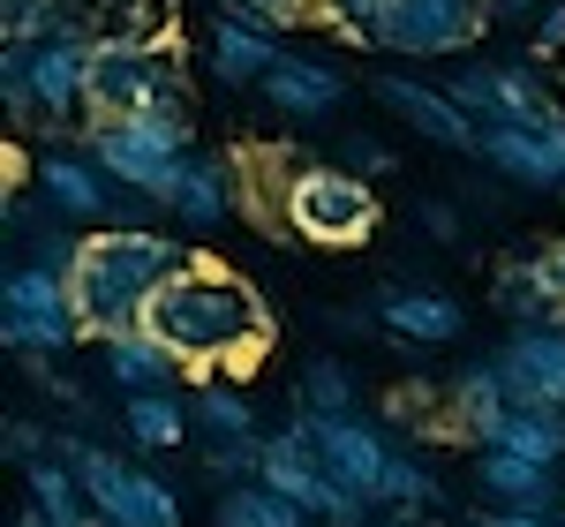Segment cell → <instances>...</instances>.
<instances>
[{"label":"cell","instance_id":"6da1fadb","mask_svg":"<svg viewBox=\"0 0 565 527\" xmlns=\"http://www.w3.org/2000/svg\"><path fill=\"white\" fill-rule=\"evenodd\" d=\"M167 347L189 362V385H212V377H234V385H249L257 377V362L271 354L279 340V324H271V309L249 279H234L226 264L212 257H189L159 287V302L143 316Z\"/></svg>","mask_w":565,"mask_h":527},{"label":"cell","instance_id":"7a4b0ae2","mask_svg":"<svg viewBox=\"0 0 565 527\" xmlns=\"http://www.w3.org/2000/svg\"><path fill=\"white\" fill-rule=\"evenodd\" d=\"M189 257H196V249H189L181 234H167V226H98V234H84V249L68 264V294H76L84 332L106 340V332L143 324L151 302H159V287H167Z\"/></svg>","mask_w":565,"mask_h":527},{"label":"cell","instance_id":"3957f363","mask_svg":"<svg viewBox=\"0 0 565 527\" xmlns=\"http://www.w3.org/2000/svg\"><path fill=\"white\" fill-rule=\"evenodd\" d=\"M151 106H189L181 39L174 31H136V23L98 31V45H90L84 121H121V114H151Z\"/></svg>","mask_w":565,"mask_h":527},{"label":"cell","instance_id":"277c9868","mask_svg":"<svg viewBox=\"0 0 565 527\" xmlns=\"http://www.w3.org/2000/svg\"><path fill=\"white\" fill-rule=\"evenodd\" d=\"M84 143L106 159V174L121 189L151 196L167 212L181 166L196 151V121H189V106H151V114H121V121H84Z\"/></svg>","mask_w":565,"mask_h":527},{"label":"cell","instance_id":"5b68a950","mask_svg":"<svg viewBox=\"0 0 565 527\" xmlns=\"http://www.w3.org/2000/svg\"><path fill=\"white\" fill-rule=\"evenodd\" d=\"M287 226H295V241H309V249H362L385 226L377 181L340 166V159H324V166L302 159L295 181H287Z\"/></svg>","mask_w":565,"mask_h":527},{"label":"cell","instance_id":"8992f818","mask_svg":"<svg viewBox=\"0 0 565 527\" xmlns=\"http://www.w3.org/2000/svg\"><path fill=\"white\" fill-rule=\"evenodd\" d=\"M264 483L279 490V497H295L317 527H377V513H385L370 490H354L348 475L317 452L302 415H287V422L264 438Z\"/></svg>","mask_w":565,"mask_h":527},{"label":"cell","instance_id":"52a82bcc","mask_svg":"<svg viewBox=\"0 0 565 527\" xmlns=\"http://www.w3.org/2000/svg\"><path fill=\"white\" fill-rule=\"evenodd\" d=\"M53 460H68V467L84 475V490H90V505L106 513V527H189L174 483H159L151 467L106 452V444L84 438V430H53Z\"/></svg>","mask_w":565,"mask_h":527},{"label":"cell","instance_id":"ba28073f","mask_svg":"<svg viewBox=\"0 0 565 527\" xmlns=\"http://www.w3.org/2000/svg\"><path fill=\"white\" fill-rule=\"evenodd\" d=\"M90 340L76 294H68V271H45V264H8L0 279V347L15 362H61V354Z\"/></svg>","mask_w":565,"mask_h":527},{"label":"cell","instance_id":"9c48e42d","mask_svg":"<svg viewBox=\"0 0 565 527\" xmlns=\"http://www.w3.org/2000/svg\"><path fill=\"white\" fill-rule=\"evenodd\" d=\"M31 189H39L76 234H98V226H151V212H159L151 196H136V189H121V181L106 174V159H98L90 143H76V151H68V143L39 151Z\"/></svg>","mask_w":565,"mask_h":527},{"label":"cell","instance_id":"30bf717a","mask_svg":"<svg viewBox=\"0 0 565 527\" xmlns=\"http://www.w3.org/2000/svg\"><path fill=\"white\" fill-rule=\"evenodd\" d=\"M490 31L482 0H392L370 53H399V61H460L476 53Z\"/></svg>","mask_w":565,"mask_h":527},{"label":"cell","instance_id":"8fae6325","mask_svg":"<svg viewBox=\"0 0 565 527\" xmlns=\"http://www.w3.org/2000/svg\"><path fill=\"white\" fill-rule=\"evenodd\" d=\"M370 98L385 106V114L399 121V129H415L423 143L452 151V159H476V151H482L476 114H468V106L452 98V84H423V76H407V68H377Z\"/></svg>","mask_w":565,"mask_h":527},{"label":"cell","instance_id":"7c38bea8","mask_svg":"<svg viewBox=\"0 0 565 527\" xmlns=\"http://www.w3.org/2000/svg\"><path fill=\"white\" fill-rule=\"evenodd\" d=\"M452 98L476 114V129H513V121H535V114H551L565 106L558 90L543 84V61H468V68H452Z\"/></svg>","mask_w":565,"mask_h":527},{"label":"cell","instance_id":"4fadbf2b","mask_svg":"<svg viewBox=\"0 0 565 527\" xmlns=\"http://www.w3.org/2000/svg\"><path fill=\"white\" fill-rule=\"evenodd\" d=\"M476 166L505 174L513 189H565V106L513 121V129H482Z\"/></svg>","mask_w":565,"mask_h":527},{"label":"cell","instance_id":"5bb4252c","mask_svg":"<svg viewBox=\"0 0 565 527\" xmlns=\"http://www.w3.org/2000/svg\"><path fill=\"white\" fill-rule=\"evenodd\" d=\"M490 302L505 324H565V234L535 241L513 264L490 271Z\"/></svg>","mask_w":565,"mask_h":527},{"label":"cell","instance_id":"9a60e30c","mask_svg":"<svg viewBox=\"0 0 565 527\" xmlns=\"http://www.w3.org/2000/svg\"><path fill=\"white\" fill-rule=\"evenodd\" d=\"M377 316H385V340L407 362L430 347H452L460 332H468V309H460V294H445V287H415V279H392V287H377Z\"/></svg>","mask_w":565,"mask_h":527},{"label":"cell","instance_id":"2e32d148","mask_svg":"<svg viewBox=\"0 0 565 527\" xmlns=\"http://www.w3.org/2000/svg\"><path fill=\"white\" fill-rule=\"evenodd\" d=\"M490 354L513 407H565V324H513Z\"/></svg>","mask_w":565,"mask_h":527},{"label":"cell","instance_id":"e0dca14e","mask_svg":"<svg viewBox=\"0 0 565 527\" xmlns=\"http://www.w3.org/2000/svg\"><path fill=\"white\" fill-rule=\"evenodd\" d=\"M295 415L309 422L317 452H324V460H332V467H340V475H348L354 490H370V497L385 490L392 452H399V444L385 438V422H377L370 407H354V415H309V407H295Z\"/></svg>","mask_w":565,"mask_h":527},{"label":"cell","instance_id":"ac0fdd59","mask_svg":"<svg viewBox=\"0 0 565 527\" xmlns=\"http://www.w3.org/2000/svg\"><path fill=\"white\" fill-rule=\"evenodd\" d=\"M476 505H490V513H558L565 467L527 460V452H505V444H482L476 452Z\"/></svg>","mask_w":565,"mask_h":527},{"label":"cell","instance_id":"d6986e66","mask_svg":"<svg viewBox=\"0 0 565 527\" xmlns=\"http://www.w3.org/2000/svg\"><path fill=\"white\" fill-rule=\"evenodd\" d=\"M257 98L279 114V121H332L348 106V68L324 61V53H279V68L257 84Z\"/></svg>","mask_w":565,"mask_h":527},{"label":"cell","instance_id":"ffe728a7","mask_svg":"<svg viewBox=\"0 0 565 527\" xmlns=\"http://www.w3.org/2000/svg\"><path fill=\"white\" fill-rule=\"evenodd\" d=\"M167 219L181 234H218L226 219H242V166H234V151H189L174 196H167Z\"/></svg>","mask_w":565,"mask_h":527},{"label":"cell","instance_id":"44dd1931","mask_svg":"<svg viewBox=\"0 0 565 527\" xmlns=\"http://www.w3.org/2000/svg\"><path fill=\"white\" fill-rule=\"evenodd\" d=\"M98 377L121 399H136V392H174V385H189V362L151 324H129V332H106L98 340Z\"/></svg>","mask_w":565,"mask_h":527},{"label":"cell","instance_id":"7402d4cb","mask_svg":"<svg viewBox=\"0 0 565 527\" xmlns=\"http://www.w3.org/2000/svg\"><path fill=\"white\" fill-rule=\"evenodd\" d=\"M279 31H264V23H249V15H226L218 8L212 31H204V68H212V84L226 90H257L271 68H279Z\"/></svg>","mask_w":565,"mask_h":527},{"label":"cell","instance_id":"603a6c76","mask_svg":"<svg viewBox=\"0 0 565 527\" xmlns=\"http://www.w3.org/2000/svg\"><path fill=\"white\" fill-rule=\"evenodd\" d=\"M505 407H513V392H505V377H498V354H476V362H460V369L445 377V422H452V438L490 444V430H498Z\"/></svg>","mask_w":565,"mask_h":527},{"label":"cell","instance_id":"cb8c5ba5","mask_svg":"<svg viewBox=\"0 0 565 527\" xmlns=\"http://www.w3.org/2000/svg\"><path fill=\"white\" fill-rule=\"evenodd\" d=\"M189 430H196L189 385L121 399V444H129V452H181V444H189Z\"/></svg>","mask_w":565,"mask_h":527},{"label":"cell","instance_id":"d4e9b609","mask_svg":"<svg viewBox=\"0 0 565 527\" xmlns=\"http://www.w3.org/2000/svg\"><path fill=\"white\" fill-rule=\"evenodd\" d=\"M189 407H196V444H257V438H271V430L257 422V399L242 392L234 377L189 385Z\"/></svg>","mask_w":565,"mask_h":527},{"label":"cell","instance_id":"484cf974","mask_svg":"<svg viewBox=\"0 0 565 527\" xmlns=\"http://www.w3.org/2000/svg\"><path fill=\"white\" fill-rule=\"evenodd\" d=\"M23 505H39L45 520H61V527H106V513L90 505L84 475H76L68 460H53V452L23 467Z\"/></svg>","mask_w":565,"mask_h":527},{"label":"cell","instance_id":"4316f807","mask_svg":"<svg viewBox=\"0 0 565 527\" xmlns=\"http://www.w3.org/2000/svg\"><path fill=\"white\" fill-rule=\"evenodd\" d=\"M212 527H317L302 513V505H295V497H279V490L264 483H226L212 497Z\"/></svg>","mask_w":565,"mask_h":527},{"label":"cell","instance_id":"83f0119b","mask_svg":"<svg viewBox=\"0 0 565 527\" xmlns=\"http://www.w3.org/2000/svg\"><path fill=\"white\" fill-rule=\"evenodd\" d=\"M295 407H309V415H354L362 407V377H354L348 354H309L295 369Z\"/></svg>","mask_w":565,"mask_h":527},{"label":"cell","instance_id":"f1b7e54d","mask_svg":"<svg viewBox=\"0 0 565 527\" xmlns=\"http://www.w3.org/2000/svg\"><path fill=\"white\" fill-rule=\"evenodd\" d=\"M437 415H445V392H437V385H423V377H407V385H392V392L377 399V422H385V430H399V438H430Z\"/></svg>","mask_w":565,"mask_h":527},{"label":"cell","instance_id":"f546056e","mask_svg":"<svg viewBox=\"0 0 565 527\" xmlns=\"http://www.w3.org/2000/svg\"><path fill=\"white\" fill-rule=\"evenodd\" d=\"M385 8L392 0H317V23H324L332 39H348V45H370L377 23H385Z\"/></svg>","mask_w":565,"mask_h":527},{"label":"cell","instance_id":"4dcf8cb0","mask_svg":"<svg viewBox=\"0 0 565 527\" xmlns=\"http://www.w3.org/2000/svg\"><path fill=\"white\" fill-rule=\"evenodd\" d=\"M407 219H415V234L437 241V249H460V241H468V204H460V196H415Z\"/></svg>","mask_w":565,"mask_h":527},{"label":"cell","instance_id":"1f68e13d","mask_svg":"<svg viewBox=\"0 0 565 527\" xmlns=\"http://www.w3.org/2000/svg\"><path fill=\"white\" fill-rule=\"evenodd\" d=\"M226 15H249V23H264V31H302V23H317V0H218Z\"/></svg>","mask_w":565,"mask_h":527},{"label":"cell","instance_id":"d6a6232c","mask_svg":"<svg viewBox=\"0 0 565 527\" xmlns=\"http://www.w3.org/2000/svg\"><path fill=\"white\" fill-rule=\"evenodd\" d=\"M45 452H53V430H45L39 415H8V422H0V460H8V467H31Z\"/></svg>","mask_w":565,"mask_h":527},{"label":"cell","instance_id":"836d02e7","mask_svg":"<svg viewBox=\"0 0 565 527\" xmlns=\"http://www.w3.org/2000/svg\"><path fill=\"white\" fill-rule=\"evenodd\" d=\"M317 324H324L332 340H377V332H385V316H377V294H362V302H332V309H317Z\"/></svg>","mask_w":565,"mask_h":527},{"label":"cell","instance_id":"e575fe53","mask_svg":"<svg viewBox=\"0 0 565 527\" xmlns=\"http://www.w3.org/2000/svg\"><path fill=\"white\" fill-rule=\"evenodd\" d=\"M340 166H354V174H370V181H385V174H399V151H392L385 136L354 129V136H340Z\"/></svg>","mask_w":565,"mask_h":527},{"label":"cell","instance_id":"d590c367","mask_svg":"<svg viewBox=\"0 0 565 527\" xmlns=\"http://www.w3.org/2000/svg\"><path fill=\"white\" fill-rule=\"evenodd\" d=\"M527 61H565V0H543V15L527 23Z\"/></svg>","mask_w":565,"mask_h":527},{"label":"cell","instance_id":"8d00e7d4","mask_svg":"<svg viewBox=\"0 0 565 527\" xmlns=\"http://www.w3.org/2000/svg\"><path fill=\"white\" fill-rule=\"evenodd\" d=\"M482 8H490V31H513V23L543 15V0H482Z\"/></svg>","mask_w":565,"mask_h":527},{"label":"cell","instance_id":"74e56055","mask_svg":"<svg viewBox=\"0 0 565 527\" xmlns=\"http://www.w3.org/2000/svg\"><path fill=\"white\" fill-rule=\"evenodd\" d=\"M15 527H61V520H45L39 505H23V513H15Z\"/></svg>","mask_w":565,"mask_h":527},{"label":"cell","instance_id":"f35d334b","mask_svg":"<svg viewBox=\"0 0 565 527\" xmlns=\"http://www.w3.org/2000/svg\"><path fill=\"white\" fill-rule=\"evenodd\" d=\"M558 520H565V505H558Z\"/></svg>","mask_w":565,"mask_h":527},{"label":"cell","instance_id":"ab89813d","mask_svg":"<svg viewBox=\"0 0 565 527\" xmlns=\"http://www.w3.org/2000/svg\"><path fill=\"white\" fill-rule=\"evenodd\" d=\"M377 527H385V520H377Z\"/></svg>","mask_w":565,"mask_h":527}]
</instances>
